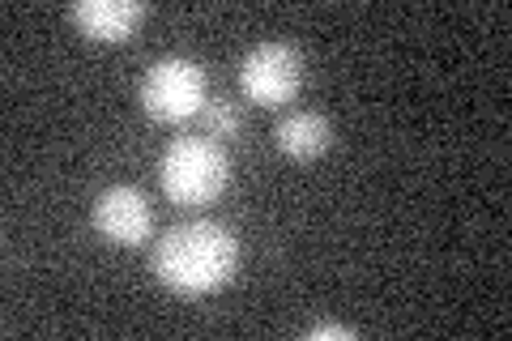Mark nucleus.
Wrapping results in <instances>:
<instances>
[{
	"instance_id": "obj_5",
	"label": "nucleus",
	"mask_w": 512,
	"mask_h": 341,
	"mask_svg": "<svg viewBox=\"0 0 512 341\" xmlns=\"http://www.w3.org/2000/svg\"><path fill=\"white\" fill-rule=\"evenodd\" d=\"M90 226L99 231L107 243L116 248H137L146 243L154 231V214H150V197L133 184H111L103 188L90 205Z\"/></svg>"
},
{
	"instance_id": "obj_6",
	"label": "nucleus",
	"mask_w": 512,
	"mask_h": 341,
	"mask_svg": "<svg viewBox=\"0 0 512 341\" xmlns=\"http://www.w3.org/2000/svg\"><path fill=\"white\" fill-rule=\"evenodd\" d=\"M73 26L94 43H124L137 35L146 5L141 0H77L69 9Z\"/></svg>"
},
{
	"instance_id": "obj_8",
	"label": "nucleus",
	"mask_w": 512,
	"mask_h": 341,
	"mask_svg": "<svg viewBox=\"0 0 512 341\" xmlns=\"http://www.w3.org/2000/svg\"><path fill=\"white\" fill-rule=\"evenodd\" d=\"M197 120L205 128V137H222V141H227V137L239 133V107L227 103V99H222V103H205Z\"/></svg>"
},
{
	"instance_id": "obj_4",
	"label": "nucleus",
	"mask_w": 512,
	"mask_h": 341,
	"mask_svg": "<svg viewBox=\"0 0 512 341\" xmlns=\"http://www.w3.org/2000/svg\"><path fill=\"white\" fill-rule=\"evenodd\" d=\"M303 86V56L291 43H256L239 64V90L256 107H286L295 103Z\"/></svg>"
},
{
	"instance_id": "obj_9",
	"label": "nucleus",
	"mask_w": 512,
	"mask_h": 341,
	"mask_svg": "<svg viewBox=\"0 0 512 341\" xmlns=\"http://www.w3.org/2000/svg\"><path fill=\"white\" fill-rule=\"evenodd\" d=\"M308 341H355V329H346V324H312Z\"/></svg>"
},
{
	"instance_id": "obj_1",
	"label": "nucleus",
	"mask_w": 512,
	"mask_h": 341,
	"mask_svg": "<svg viewBox=\"0 0 512 341\" xmlns=\"http://www.w3.org/2000/svg\"><path fill=\"white\" fill-rule=\"evenodd\" d=\"M150 269L171 295H184V299L214 295V290L231 286L235 278L239 239L222 222H210V218L180 222L154 243Z\"/></svg>"
},
{
	"instance_id": "obj_3",
	"label": "nucleus",
	"mask_w": 512,
	"mask_h": 341,
	"mask_svg": "<svg viewBox=\"0 0 512 341\" xmlns=\"http://www.w3.org/2000/svg\"><path fill=\"white\" fill-rule=\"evenodd\" d=\"M141 107L154 124H188L205 107V69L188 56L154 60L141 77Z\"/></svg>"
},
{
	"instance_id": "obj_7",
	"label": "nucleus",
	"mask_w": 512,
	"mask_h": 341,
	"mask_svg": "<svg viewBox=\"0 0 512 341\" xmlns=\"http://www.w3.org/2000/svg\"><path fill=\"white\" fill-rule=\"evenodd\" d=\"M274 145L282 158L291 162H312L333 145V124L320 111H291L274 128Z\"/></svg>"
},
{
	"instance_id": "obj_2",
	"label": "nucleus",
	"mask_w": 512,
	"mask_h": 341,
	"mask_svg": "<svg viewBox=\"0 0 512 341\" xmlns=\"http://www.w3.org/2000/svg\"><path fill=\"white\" fill-rule=\"evenodd\" d=\"M158 184L175 205H214L231 184V158L210 137H175L158 158Z\"/></svg>"
}]
</instances>
